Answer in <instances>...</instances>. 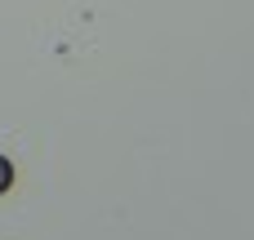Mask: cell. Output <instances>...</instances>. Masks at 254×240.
<instances>
[{
	"mask_svg": "<svg viewBox=\"0 0 254 240\" xmlns=\"http://www.w3.org/2000/svg\"><path fill=\"white\" fill-rule=\"evenodd\" d=\"M13 187V165H9V156H0V196Z\"/></svg>",
	"mask_w": 254,
	"mask_h": 240,
	"instance_id": "1",
	"label": "cell"
}]
</instances>
